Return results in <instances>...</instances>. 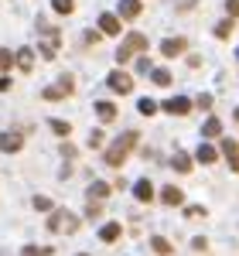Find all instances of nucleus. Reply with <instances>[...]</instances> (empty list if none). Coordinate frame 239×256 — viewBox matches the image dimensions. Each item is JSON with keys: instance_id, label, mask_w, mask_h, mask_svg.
<instances>
[{"instance_id": "nucleus-1", "label": "nucleus", "mask_w": 239, "mask_h": 256, "mask_svg": "<svg viewBox=\"0 0 239 256\" xmlns=\"http://www.w3.org/2000/svg\"><path fill=\"white\" fill-rule=\"evenodd\" d=\"M134 144H137V130H126L123 137H116L113 144H110V147H106V164H110V168H120L123 160L130 158Z\"/></svg>"}, {"instance_id": "nucleus-2", "label": "nucleus", "mask_w": 239, "mask_h": 256, "mask_svg": "<svg viewBox=\"0 0 239 256\" xmlns=\"http://www.w3.org/2000/svg\"><path fill=\"white\" fill-rule=\"evenodd\" d=\"M48 229L52 232H76L79 229V218L68 216V212H52L48 216Z\"/></svg>"}, {"instance_id": "nucleus-3", "label": "nucleus", "mask_w": 239, "mask_h": 256, "mask_svg": "<svg viewBox=\"0 0 239 256\" xmlns=\"http://www.w3.org/2000/svg\"><path fill=\"white\" fill-rule=\"evenodd\" d=\"M72 89H76V86H72V79H68V76H62V79L55 82V86H48V89H44L41 96H44V99H52V102H55V99H65V96H72Z\"/></svg>"}, {"instance_id": "nucleus-4", "label": "nucleus", "mask_w": 239, "mask_h": 256, "mask_svg": "<svg viewBox=\"0 0 239 256\" xmlns=\"http://www.w3.org/2000/svg\"><path fill=\"white\" fill-rule=\"evenodd\" d=\"M192 106H195V102L184 99V96H174V99H164V102H160V110L171 113V116H184V113H192Z\"/></svg>"}, {"instance_id": "nucleus-5", "label": "nucleus", "mask_w": 239, "mask_h": 256, "mask_svg": "<svg viewBox=\"0 0 239 256\" xmlns=\"http://www.w3.org/2000/svg\"><path fill=\"white\" fill-rule=\"evenodd\" d=\"M20 147H24V134H18V130L0 134V150H4V154H18Z\"/></svg>"}, {"instance_id": "nucleus-6", "label": "nucleus", "mask_w": 239, "mask_h": 256, "mask_svg": "<svg viewBox=\"0 0 239 256\" xmlns=\"http://www.w3.org/2000/svg\"><path fill=\"white\" fill-rule=\"evenodd\" d=\"M110 89H113V92H120V96H126V92H130V89H134V79H130V76H126V72H110Z\"/></svg>"}, {"instance_id": "nucleus-7", "label": "nucleus", "mask_w": 239, "mask_h": 256, "mask_svg": "<svg viewBox=\"0 0 239 256\" xmlns=\"http://www.w3.org/2000/svg\"><path fill=\"white\" fill-rule=\"evenodd\" d=\"M184 48H188V41H184V38H164V41H160V55H164V58H174V55L184 52Z\"/></svg>"}, {"instance_id": "nucleus-8", "label": "nucleus", "mask_w": 239, "mask_h": 256, "mask_svg": "<svg viewBox=\"0 0 239 256\" xmlns=\"http://www.w3.org/2000/svg\"><path fill=\"white\" fill-rule=\"evenodd\" d=\"M222 154H226V160H229V168H232V171H239V144L232 137L222 140Z\"/></svg>"}, {"instance_id": "nucleus-9", "label": "nucleus", "mask_w": 239, "mask_h": 256, "mask_svg": "<svg viewBox=\"0 0 239 256\" xmlns=\"http://www.w3.org/2000/svg\"><path fill=\"white\" fill-rule=\"evenodd\" d=\"M14 62H18V68L28 76L31 68H34V52L31 48H18V55H14Z\"/></svg>"}, {"instance_id": "nucleus-10", "label": "nucleus", "mask_w": 239, "mask_h": 256, "mask_svg": "<svg viewBox=\"0 0 239 256\" xmlns=\"http://www.w3.org/2000/svg\"><path fill=\"white\" fill-rule=\"evenodd\" d=\"M100 31L102 34H120V18L116 14H100Z\"/></svg>"}, {"instance_id": "nucleus-11", "label": "nucleus", "mask_w": 239, "mask_h": 256, "mask_svg": "<svg viewBox=\"0 0 239 256\" xmlns=\"http://www.w3.org/2000/svg\"><path fill=\"white\" fill-rule=\"evenodd\" d=\"M96 116H100L102 123H110V120L116 116V106H113V102H106V99H96Z\"/></svg>"}, {"instance_id": "nucleus-12", "label": "nucleus", "mask_w": 239, "mask_h": 256, "mask_svg": "<svg viewBox=\"0 0 239 256\" xmlns=\"http://www.w3.org/2000/svg\"><path fill=\"white\" fill-rule=\"evenodd\" d=\"M120 232H123V229H120V222H106V226L100 229V239H102V242H116Z\"/></svg>"}, {"instance_id": "nucleus-13", "label": "nucleus", "mask_w": 239, "mask_h": 256, "mask_svg": "<svg viewBox=\"0 0 239 256\" xmlns=\"http://www.w3.org/2000/svg\"><path fill=\"white\" fill-rule=\"evenodd\" d=\"M123 48H130V52H144V48H147V38L134 31V34H126V38H123Z\"/></svg>"}, {"instance_id": "nucleus-14", "label": "nucleus", "mask_w": 239, "mask_h": 256, "mask_svg": "<svg viewBox=\"0 0 239 256\" xmlns=\"http://www.w3.org/2000/svg\"><path fill=\"white\" fill-rule=\"evenodd\" d=\"M134 198H137V202H150V198H154L150 181H137V184H134Z\"/></svg>"}, {"instance_id": "nucleus-15", "label": "nucleus", "mask_w": 239, "mask_h": 256, "mask_svg": "<svg viewBox=\"0 0 239 256\" xmlns=\"http://www.w3.org/2000/svg\"><path fill=\"white\" fill-rule=\"evenodd\" d=\"M160 198H164V205H181V202H184L181 188H174V184H168V188L160 192Z\"/></svg>"}, {"instance_id": "nucleus-16", "label": "nucleus", "mask_w": 239, "mask_h": 256, "mask_svg": "<svg viewBox=\"0 0 239 256\" xmlns=\"http://www.w3.org/2000/svg\"><path fill=\"white\" fill-rule=\"evenodd\" d=\"M171 168H174V171H178V174H188V171H192V158H188V154H174V158H171Z\"/></svg>"}, {"instance_id": "nucleus-17", "label": "nucleus", "mask_w": 239, "mask_h": 256, "mask_svg": "<svg viewBox=\"0 0 239 256\" xmlns=\"http://www.w3.org/2000/svg\"><path fill=\"white\" fill-rule=\"evenodd\" d=\"M140 14V0H120V18H137Z\"/></svg>"}, {"instance_id": "nucleus-18", "label": "nucleus", "mask_w": 239, "mask_h": 256, "mask_svg": "<svg viewBox=\"0 0 239 256\" xmlns=\"http://www.w3.org/2000/svg\"><path fill=\"white\" fill-rule=\"evenodd\" d=\"M195 158H198L202 164H212V160L219 158V154H216V147H208V144H202L198 150H195Z\"/></svg>"}, {"instance_id": "nucleus-19", "label": "nucleus", "mask_w": 239, "mask_h": 256, "mask_svg": "<svg viewBox=\"0 0 239 256\" xmlns=\"http://www.w3.org/2000/svg\"><path fill=\"white\" fill-rule=\"evenodd\" d=\"M106 195H110V184H102V181H96V184H89V198H92V202H102Z\"/></svg>"}, {"instance_id": "nucleus-20", "label": "nucleus", "mask_w": 239, "mask_h": 256, "mask_svg": "<svg viewBox=\"0 0 239 256\" xmlns=\"http://www.w3.org/2000/svg\"><path fill=\"white\" fill-rule=\"evenodd\" d=\"M48 126H52L55 137H68V134H72V126H68L65 120H48Z\"/></svg>"}, {"instance_id": "nucleus-21", "label": "nucleus", "mask_w": 239, "mask_h": 256, "mask_svg": "<svg viewBox=\"0 0 239 256\" xmlns=\"http://www.w3.org/2000/svg\"><path fill=\"white\" fill-rule=\"evenodd\" d=\"M202 134H205V137H219V134H222V123L216 116H208V120H205V126H202Z\"/></svg>"}, {"instance_id": "nucleus-22", "label": "nucleus", "mask_w": 239, "mask_h": 256, "mask_svg": "<svg viewBox=\"0 0 239 256\" xmlns=\"http://www.w3.org/2000/svg\"><path fill=\"white\" fill-rule=\"evenodd\" d=\"M137 110H140V113H144V116H154V113H158L160 106H158V102H154V99H150V96H147V99H140V102H137Z\"/></svg>"}, {"instance_id": "nucleus-23", "label": "nucleus", "mask_w": 239, "mask_h": 256, "mask_svg": "<svg viewBox=\"0 0 239 256\" xmlns=\"http://www.w3.org/2000/svg\"><path fill=\"white\" fill-rule=\"evenodd\" d=\"M52 7H55V14H72L76 10V0H52Z\"/></svg>"}, {"instance_id": "nucleus-24", "label": "nucleus", "mask_w": 239, "mask_h": 256, "mask_svg": "<svg viewBox=\"0 0 239 256\" xmlns=\"http://www.w3.org/2000/svg\"><path fill=\"white\" fill-rule=\"evenodd\" d=\"M150 79L158 82V86H171V72H168V68H154V72H150Z\"/></svg>"}, {"instance_id": "nucleus-25", "label": "nucleus", "mask_w": 239, "mask_h": 256, "mask_svg": "<svg viewBox=\"0 0 239 256\" xmlns=\"http://www.w3.org/2000/svg\"><path fill=\"white\" fill-rule=\"evenodd\" d=\"M41 52H44V58H55V55H58V38L52 34V38L44 41V48H41Z\"/></svg>"}, {"instance_id": "nucleus-26", "label": "nucleus", "mask_w": 239, "mask_h": 256, "mask_svg": "<svg viewBox=\"0 0 239 256\" xmlns=\"http://www.w3.org/2000/svg\"><path fill=\"white\" fill-rule=\"evenodd\" d=\"M20 256H52V250H48V246H24Z\"/></svg>"}, {"instance_id": "nucleus-27", "label": "nucleus", "mask_w": 239, "mask_h": 256, "mask_svg": "<svg viewBox=\"0 0 239 256\" xmlns=\"http://www.w3.org/2000/svg\"><path fill=\"white\" fill-rule=\"evenodd\" d=\"M232 28H236V20H219V24H216V34H219V38H229Z\"/></svg>"}, {"instance_id": "nucleus-28", "label": "nucleus", "mask_w": 239, "mask_h": 256, "mask_svg": "<svg viewBox=\"0 0 239 256\" xmlns=\"http://www.w3.org/2000/svg\"><path fill=\"white\" fill-rule=\"evenodd\" d=\"M150 246H154V250H158L160 256H168V253H171V242H168V239H160V236H158V239H150Z\"/></svg>"}, {"instance_id": "nucleus-29", "label": "nucleus", "mask_w": 239, "mask_h": 256, "mask_svg": "<svg viewBox=\"0 0 239 256\" xmlns=\"http://www.w3.org/2000/svg\"><path fill=\"white\" fill-rule=\"evenodd\" d=\"M34 208H38V212H52V198L34 195Z\"/></svg>"}, {"instance_id": "nucleus-30", "label": "nucleus", "mask_w": 239, "mask_h": 256, "mask_svg": "<svg viewBox=\"0 0 239 256\" xmlns=\"http://www.w3.org/2000/svg\"><path fill=\"white\" fill-rule=\"evenodd\" d=\"M137 72H140V76L154 72V68H150V58H147V55H140V58H137Z\"/></svg>"}, {"instance_id": "nucleus-31", "label": "nucleus", "mask_w": 239, "mask_h": 256, "mask_svg": "<svg viewBox=\"0 0 239 256\" xmlns=\"http://www.w3.org/2000/svg\"><path fill=\"white\" fill-rule=\"evenodd\" d=\"M10 65H14V55H10V52H7V48H4V52H0V68H4V72H7V68H10Z\"/></svg>"}, {"instance_id": "nucleus-32", "label": "nucleus", "mask_w": 239, "mask_h": 256, "mask_svg": "<svg viewBox=\"0 0 239 256\" xmlns=\"http://www.w3.org/2000/svg\"><path fill=\"white\" fill-rule=\"evenodd\" d=\"M184 216H188V218H202V216H205V208H202V205H188Z\"/></svg>"}, {"instance_id": "nucleus-33", "label": "nucleus", "mask_w": 239, "mask_h": 256, "mask_svg": "<svg viewBox=\"0 0 239 256\" xmlns=\"http://www.w3.org/2000/svg\"><path fill=\"white\" fill-rule=\"evenodd\" d=\"M226 10H229V18L236 20L239 18V0H226Z\"/></svg>"}, {"instance_id": "nucleus-34", "label": "nucleus", "mask_w": 239, "mask_h": 256, "mask_svg": "<svg viewBox=\"0 0 239 256\" xmlns=\"http://www.w3.org/2000/svg\"><path fill=\"white\" fill-rule=\"evenodd\" d=\"M195 106H202V110H208V106H212V96H208V92H202V96L195 99Z\"/></svg>"}, {"instance_id": "nucleus-35", "label": "nucleus", "mask_w": 239, "mask_h": 256, "mask_svg": "<svg viewBox=\"0 0 239 256\" xmlns=\"http://www.w3.org/2000/svg\"><path fill=\"white\" fill-rule=\"evenodd\" d=\"M116 62H120V65H123V62H130V48H123V44H120V48H116Z\"/></svg>"}, {"instance_id": "nucleus-36", "label": "nucleus", "mask_w": 239, "mask_h": 256, "mask_svg": "<svg viewBox=\"0 0 239 256\" xmlns=\"http://www.w3.org/2000/svg\"><path fill=\"white\" fill-rule=\"evenodd\" d=\"M100 144H102V134H100V130H92V134H89V147H100Z\"/></svg>"}, {"instance_id": "nucleus-37", "label": "nucleus", "mask_w": 239, "mask_h": 256, "mask_svg": "<svg viewBox=\"0 0 239 256\" xmlns=\"http://www.w3.org/2000/svg\"><path fill=\"white\" fill-rule=\"evenodd\" d=\"M62 158H76V147L72 144H62Z\"/></svg>"}, {"instance_id": "nucleus-38", "label": "nucleus", "mask_w": 239, "mask_h": 256, "mask_svg": "<svg viewBox=\"0 0 239 256\" xmlns=\"http://www.w3.org/2000/svg\"><path fill=\"white\" fill-rule=\"evenodd\" d=\"M236 120H239V110H236Z\"/></svg>"}, {"instance_id": "nucleus-39", "label": "nucleus", "mask_w": 239, "mask_h": 256, "mask_svg": "<svg viewBox=\"0 0 239 256\" xmlns=\"http://www.w3.org/2000/svg\"><path fill=\"white\" fill-rule=\"evenodd\" d=\"M236 58H239V52H236Z\"/></svg>"}, {"instance_id": "nucleus-40", "label": "nucleus", "mask_w": 239, "mask_h": 256, "mask_svg": "<svg viewBox=\"0 0 239 256\" xmlns=\"http://www.w3.org/2000/svg\"><path fill=\"white\" fill-rule=\"evenodd\" d=\"M79 256H86V253H79Z\"/></svg>"}]
</instances>
